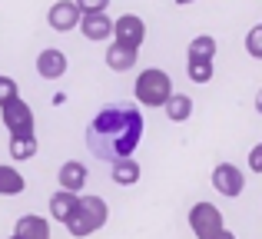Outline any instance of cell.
Wrapping results in <instances>:
<instances>
[{"label": "cell", "instance_id": "obj_1", "mask_svg": "<svg viewBox=\"0 0 262 239\" xmlns=\"http://www.w3.org/2000/svg\"><path fill=\"white\" fill-rule=\"evenodd\" d=\"M143 143V113L140 106L110 103L86 126V149L100 160H129Z\"/></svg>", "mask_w": 262, "mask_h": 239}, {"label": "cell", "instance_id": "obj_2", "mask_svg": "<svg viewBox=\"0 0 262 239\" xmlns=\"http://www.w3.org/2000/svg\"><path fill=\"white\" fill-rule=\"evenodd\" d=\"M106 220H110L106 200H100V196H77V206H73L70 220H67L63 226L73 239H86V236H93L96 229L106 226Z\"/></svg>", "mask_w": 262, "mask_h": 239}, {"label": "cell", "instance_id": "obj_3", "mask_svg": "<svg viewBox=\"0 0 262 239\" xmlns=\"http://www.w3.org/2000/svg\"><path fill=\"white\" fill-rule=\"evenodd\" d=\"M133 97L140 100L143 106H166V100L173 97V80H169L166 70L149 67V70H143L140 77H136Z\"/></svg>", "mask_w": 262, "mask_h": 239}, {"label": "cell", "instance_id": "obj_4", "mask_svg": "<svg viewBox=\"0 0 262 239\" xmlns=\"http://www.w3.org/2000/svg\"><path fill=\"white\" fill-rule=\"evenodd\" d=\"M0 120H4L10 136H33V126H37V117H33L30 103H24L20 97L0 106Z\"/></svg>", "mask_w": 262, "mask_h": 239}, {"label": "cell", "instance_id": "obj_5", "mask_svg": "<svg viewBox=\"0 0 262 239\" xmlns=\"http://www.w3.org/2000/svg\"><path fill=\"white\" fill-rule=\"evenodd\" d=\"M189 229L196 239H212L216 233H223V213H219L212 203H196L189 209Z\"/></svg>", "mask_w": 262, "mask_h": 239}, {"label": "cell", "instance_id": "obj_6", "mask_svg": "<svg viewBox=\"0 0 262 239\" xmlns=\"http://www.w3.org/2000/svg\"><path fill=\"white\" fill-rule=\"evenodd\" d=\"M113 37L120 47H129V50H140L143 40H146V24L136 13H123V17L113 20Z\"/></svg>", "mask_w": 262, "mask_h": 239}, {"label": "cell", "instance_id": "obj_7", "mask_svg": "<svg viewBox=\"0 0 262 239\" xmlns=\"http://www.w3.org/2000/svg\"><path fill=\"white\" fill-rule=\"evenodd\" d=\"M212 186H216V193L236 200V196L246 189V176H243V169H239L236 163H219V166L212 169Z\"/></svg>", "mask_w": 262, "mask_h": 239}, {"label": "cell", "instance_id": "obj_8", "mask_svg": "<svg viewBox=\"0 0 262 239\" xmlns=\"http://www.w3.org/2000/svg\"><path fill=\"white\" fill-rule=\"evenodd\" d=\"M80 17H83V13L77 10L73 0H57V4L50 7V13H47V24L57 33H67V30H73V27H80Z\"/></svg>", "mask_w": 262, "mask_h": 239}, {"label": "cell", "instance_id": "obj_9", "mask_svg": "<svg viewBox=\"0 0 262 239\" xmlns=\"http://www.w3.org/2000/svg\"><path fill=\"white\" fill-rule=\"evenodd\" d=\"M86 176H90V169L80 160H67L63 166H60V173H57V183H60V189H63V193L80 196V189L86 186Z\"/></svg>", "mask_w": 262, "mask_h": 239}, {"label": "cell", "instance_id": "obj_10", "mask_svg": "<svg viewBox=\"0 0 262 239\" xmlns=\"http://www.w3.org/2000/svg\"><path fill=\"white\" fill-rule=\"evenodd\" d=\"M80 33H83L86 40H93V44L110 40L113 37V20H110L106 13H83V17H80Z\"/></svg>", "mask_w": 262, "mask_h": 239}, {"label": "cell", "instance_id": "obj_11", "mask_svg": "<svg viewBox=\"0 0 262 239\" xmlns=\"http://www.w3.org/2000/svg\"><path fill=\"white\" fill-rule=\"evenodd\" d=\"M37 73L43 80H60L67 73V53L57 50V47H47V50L37 57Z\"/></svg>", "mask_w": 262, "mask_h": 239}, {"label": "cell", "instance_id": "obj_12", "mask_svg": "<svg viewBox=\"0 0 262 239\" xmlns=\"http://www.w3.org/2000/svg\"><path fill=\"white\" fill-rule=\"evenodd\" d=\"M13 236H17V239H50V223H47L43 216L27 213V216H20V220H17Z\"/></svg>", "mask_w": 262, "mask_h": 239}, {"label": "cell", "instance_id": "obj_13", "mask_svg": "<svg viewBox=\"0 0 262 239\" xmlns=\"http://www.w3.org/2000/svg\"><path fill=\"white\" fill-rule=\"evenodd\" d=\"M136 57H140V50H129V47H120V44H110V50L103 53V60H106L110 70L116 73H126L136 67Z\"/></svg>", "mask_w": 262, "mask_h": 239}, {"label": "cell", "instance_id": "obj_14", "mask_svg": "<svg viewBox=\"0 0 262 239\" xmlns=\"http://www.w3.org/2000/svg\"><path fill=\"white\" fill-rule=\"evenodd\" d=\"M110 176H113L116 186H136L140 176H143V169H140V163L129 156V160H116L113 169H110Z\"/></svg>", "mask_w": 262, "mask_h": 239}, {"label": "cell", "instance_id": "obj_15", "mask_svg": "<svg viewBox=\"0 0 262 239\" xmlns=\"http://www.w3.org/2000/svg\"><path fill=\"white\" fill-rule=\"evenodd\" d=\"M73 206H77V196L73 193H63V189H57V193L50 196V220L57 223H67L73 213Z\"/></svg>", "mask_w": 262, "mask_h": 239}, {"label": "cell", "instance_id": "obj_16", "mask_svg": "<svg viewBox=\"0 0 262 239\" xmlns=\"http://www.w3.org/2000/svg\"><path fill=\"white\" fill-rule=\"evenodd\" d=\"M24 176H20V169L17 166H0V196H20L24 193Z\"/></svg>", "mask_w": 262, "mask_h": 239}, {"label": "cell", "instance_id": "obj_17", "mask_svg": "<svg viewBox=\"0 0 262 239\" xmlns=\"http://www.w3.org/2000/svg\"><path fill=\"white\" fill-rule=\"evenodd\" d=\"M189 60H203V63H212V57H216V40L209 37V33H199V37L189 40Z\"/></svg>", "mask_w": 262, "mask_h": 239}, {"label": "cell", "instance_id": "obj_18", "mask_svg": "<svg viewBox=\"0 0 262 239\" xmlns=\"http://www.w3.org/2000/svg\"><path fill=\"white\" fill-rule=\"evenodd\" d=\"M163 110H166V117L173 120V123H186V120L192 117V100L186 97V93H173V97L166 100Z\"/></svg>", "mask_w": 262, "mask_h": 239}, {"label": "cell", "instance_id": "obj_19", "mask_svg": "<svg viewBox=\"0 0 262 239\" xmlns=\"http://www.w3.org/2000/svg\"><path fill=\"white\" fill-rule=\"evenodd\" d=\"M37 149H40L37 136H10V160L27 163V160L37 156Z\"/></svg>", "mask_w": 262, "mask_h": 239}, {"label": "cell", "instance_id": "obj_20", "mask_svg": "<svg viewBox=\"0 0 262 239\" xmlns=\"http://www.w3.org/2000/svg\"><path fill=\"white\" fill-rule=\"evenodd\" d=\"M186 70H189V80H192V83H209L212 73H216V67H212V63H203V60H189V63H186Z\"/></svg>", "mask_w": 262, "mask_h": 239}, {"label": "cell", "instance_id": "obj_21", "mask_svg": "<svg viewBox=\"0 0 262 239\" xmlns=\"http://www.w3.org/2000/svg\"><path fill=\"white\" fill-rule=\"evenodd\" d=\"M246 50H249V57L262 60V24L252 27V30L246 33Z\"/></svg>", "mask_w": 262, "mask_h": 239}, {"label": "cell", "instance_id": "obj_22", "mask_svg": "<svg viewBox=\"0 0 262 239\" xmlns=\"http://www.w3.org/2000/svg\"><path fill=\"white\" fill-rule=\"evenodd\" d=\"M17 97H20L17 80H13V77H4V73H0V106L10 103V100H17Z\"/></svg>", "mask_w": 262, "mask_h": 239}, {"label": "cell", "instance_id": "obj_23", "mask_svg": "<svg viewBox=\"0 0 262 239\" xmlns=\"http://www.w3.org/2000/svg\"><path fill=\"white\" fill-rule=\"evenodd\" d=\"M80 13H106L110 0H73Z\"/></svg>", "mask_w": 262, "mask_h": 239}, {"label": "cell", "instance_id": "obj_24", "mask_svg": "<svg viewBox=\"0 0 262 239\" xmlns=\"http://www.w3.org/2000/svg\"><path fill=\"white\" fill-rule=\"evenodd\" d=\"M249 169L252 173H262V143L249 149Z\"/></svg>", "mask_w": 262, "mask_h": 239}, {"label": "cell", "instance_id": "obj_25", "mask_svg": "<svg viewBox=\"0 0 262 239\" xmlns=\"http://www.w3.org/2000/svg\"><path fill=\"white\" fill-rule=\"evenodd\" d=\"M212 239H236V233H229V229H223V233H216Z\"/></svg>", "mask_w": 262, "mask_h": 239}, {"label": "cell", "instance_id": "obj_26", "mask_svg": "<svg viewBox=\"0 0 262 239\" xmlns=\"http://www.w3.org/2000/svg\"><path fill=\"white\" fill-rule=\"evenodd\" d=\"M256 110H259V113H262V90H259V93H256Z\"/></svg>", "mask_w": 262, "mask_h": 239}, {"label": "cell", "instance_id": "obj_27", "mask_svg": "<svg viewBox=\"0 0 262 239\" xmlns=\"http://www.w3.org/2000/svg\"><path fill=\"white\" fill-rule=\"evenodd\" d=\"M176 4H179V7H186V4H196V0H176Z\"/></svg>", "mask_w": 262, "mask_h": 239}, {"label": "cell", "instance_id": "obj_28", "mask_svg": "<svg viewBox=\"0 0 262 239\" xmlns=\"http://www.w3.org/2000/svg\"><path fill=\"white\" fill-rule=\"evenodd\" d=\"M10 239H17V236H10Z\"/></svg>", "mask_w": 262, "mask_h": 239}]
</instances>
